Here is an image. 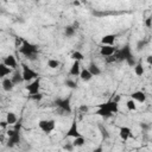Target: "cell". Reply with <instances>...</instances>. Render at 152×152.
<instances>
[{
    "mask_svg": "<svg viewBox=\"0 0 152 152\" xmlns=\"http://www.w3.org/2000/svg\"><path fill=\"white\" fill-rule=\"evenodd\" d=\"M39 88H40V78H36L34 81L30 82L27 86H26V90L28 91V95H34V94H38L39 93Z\"/></svg>",
    "mask_w": 152,
    "mask_h": 152,
    "instance_id": "cell-9",
    "label": "cell"
},
{
    "mask_svg": "<svg viewBox=\"0 0 152 152\" xmlns=\"http://www.w3.org/2000/svg\"><path fill=\"white\" fill-rule=\"evenodd\" d=\"M11 72H12V69H11V68L6 66L4 63L0 64V77H1V78H5V77L8 76Z\"/></svg>",
    "mask_w": 152,
    "mask_h": 152,
    "instance_id": "cell-20",
    "label": "cell"
},
{
    "mask_svg": "<svg viewBox=\"0 0 152 152\" xmlns=\"http://www.w3.org/2000/svg\"><path fill=\"white\" fill-rule=\"evenodd\" d=\"M140 128L144 129V131H147V129H150V125H147V124H145V122H141V124H140Z\"/></svg>",
    "mask_w": 152,
    "mask_h": 152,
    "instance_id": "cell-36",
    "label": "cell"
},
{
    "mask_svg": "<svg viewBox=\"0 0 152 152\" xmlns=\"http://www.w3.org/2000/svg\"><path fill=\"white\" fill-rule=\"evenodd\" d=\"M63 148H64L65 151H68V152H72L74 148H75V146L72 145V142H66V144L63 146Z\"/></svg>",
    "mask_w": 152,
    "mask_h": 152,
    "instance_id": "cell-31",
    "label": "cell"
},
{
    "mask_svg": "<svg viewBox=\"0 0 152 152\" xmlns=\"http://www.w3.org/2000/svg\"><path fill=\"white\" fill-rule=\"evenodd\" d=\"M132 56H133V53H132V50H131L129 45H125L124 48L116 50V52L114 55V57H115L116 61H125V62L128 58H131Z\"/></svg>",
    "mask_w": 152,
    "mask_h": 152,
    "instance_id": "cell-6",
    "label": "cell"
},
{
    "mask_svg": "<svg viewBox=\"0 0 152 152\" xmlns=\"http://www.w3.org/2000/svg\"><path fill=\"white\" fill-rule=\"evenodd\" d=\"M71 142H72V145L75 146V148H76V147H82V146H84V144H86V139H84L83 135H81V137H77V138L72 139Z\"/></svg>",
    "mask_w": 152,
    "mask_h": 152,
    "instance_id": "cell-23",
    "label": "cell"
},
{
    "mask_svg": "<svg viewBox=\"0 0 152 152\" xmlns=\"http://www.w3.org/2000/svg\"><path fill=\"white\" fill-rule=\"evenodd\" d=\"M19 52L21 55H24L26 58L33 61L38 55V46L32 44V43H30V42H27V40H25V39H23L20 49H19Z\"/></svg>",
    "mask_w": 152,
    "mask_h": 152,
    "instance_id": "cell-1",
    "label": "cell"
},
{
    "mask_svg": "<svg viewBox=\"0 0 152 152\" xmlns=\"http://www.w3.org/2000/svg\"><path fill=\"white\" fill-rule=\"evenodd\" d=\"M5 120L8 122V125H15L18 122V118H17L15 113H13V112H8L6 114V119Z\"/></svg>",
    "mask_w": 152,
    "mask_h": 152,
    "instance_id": "cell-19",
    "label": "cell"
},
{
    "mask_svg": "<svg viewBox=\"0 0 152 152\" xmlns=\"http://www.w3.org/2000/svg\"><path fill=\"white\" fill-rule=\"evenodd\" d=\"M11 80L13 81L14 86H17V84H19V83L24 82V78H23V74H21V72H19V71H14L13 76L11 77Z\"/></svg>",
    "mask_w": 152,
    "mask_h": 152,
    "instance_id": "cell-22",
    "label": "cell"
},
{
    "mask_svg": "<svg viewBox=\"0 0 152 152\" xmlns=\"http://www.w3.org/2000/svg\"><path fill=\"white\" fill-rule=\"evenodd\" d=\"M91 152H103V147H102V146H99V147L94 148Z\"/></svg>",
    "mask_w": 152,
    "mask_h": 152,
    "instance_id": "cell-40",
    "label": "cell"
},
{
    "mask_svg": "<svg viewBox=\"0 0 152 152\" xmlns=\"http://www.w3.org/2000/svg\"><path fill=\"white\" fill-rule=\"evenodd\" d=\"M81 62H77V61H74L71 66H70V70H69V75L70 76H80L81 74Z\"/></svg>",
    "mask_w": 152,
    "mask_h": 152,
    "instance_id": "cell-13",
    "label": "cell"
},
{
    "mask_svg": "<svg viewBox=\"0 0 152 152\" xmlns=\"http://www.w3.org/2000/svg\"><path fill=\"white\" fill-rule=\"evenodd\" d=\"M115 38H116L115 34H112V33L104 34V36L101 38V44H102V45H114Z\"/></svg>",
    "mask_w": 152,
    "mask_h": 152,
    "instance_id": "cell-16",
    "label": "cell"
},
{
    "mask_svg": "<svg viewBox=\"0 0 152 152\" xmlns=\"http://www.w3.org/2000/svg\"><path fill=\"white\" fill-rule=\"evenodd\" d=\"M21 74H23V78H24V82H32V81H34L36 78H38V74L33 70V69H31L27 64H25V63H21Z\"/></svg>",
    "mask_w": 152,
    "mask_h": 152,
    "instance_id": "cell-3",
    "label": "cell"
},
{
    "mask_svg": "<svg viewBox=\"0 0 152 152\" xmlns=\"http://www.w3.org/2000/svg\"><path fill=\"white\" fill-rule=\"evenodd\" d=\"M145 26L147 28H152V17H148L147 19H145Z\"/></svg>",
    "mask_w": 152,
    "mask_h": 152,
    "instance_id": "cell-33",
    "label": "cell"
},
{
    "mask_svg": "<svg viewBox=\"0 0 152 152\" xmlns=\"http://www.w3.org/2000/svg\"><path fill=\"white\" fill-rule=\"evenodd\" d=\"M2 63H4L6 66L11 68V69H17V65H18V62H17V59H15V57H14L13 55H8V56L4 57Z\"/></svg>",
    "mask_w": 152,
    "mask_h": 152,
    "instance_id": "cell-12",
    "label": "cell"
},
{
    "mask_svg": "<svg viewBox=\"0 0 152 152\" xmlns=\"http://www.w3.org/2000/svg\"><path fill=\"white\" fill-rule=\"evenodd\" d=\"M80 77H81V80H82V81L88 82V81H90V80H91L94 76L90 74V71L88 70V68H84V69H82V70H81Z\"/></svg>",
    "mask_w": 152,
    "mask_h": 152,
    "instance_id": "cell-17",
    "label": "cell"
},
{
    "mask_svg": "<svg viewBox=\"0 0 152 152\" xmlns=\"http://www.w3.org/2000/svg\"><path fill=\"white\" fill-rule=\"evenodd\" d=\"M133 70H134V74L137 76H142L144 72H145V69H144V65L141 62H138L134 66H133Z\"/></svg>",
    "mask_w": 152,
    "mask_h": 152,
    "instance_id": "cell-21",
    "label": "cell"
},
{
    "mask_svg": "<svg viewBox=\"0 0 152 152\" xmlns=\"http://www.w3.org/2000/svg\"><path fill=\"white\" fill-rule=\"evenodd\" d=\"M99 128H100V131H101V135H102V138L103 139H109V133H108V131H107V128L106 127H103L102 125H100L99 126Z\"/></svg>",
    "mask_w": 152,
    "mask_h": 152,
    "instance_id": "cell-29",
    "label": "cell"
},
{
    "mask_svg": "<svg viewBox=\"0 0 152 152\" xmlns=\"http://www.w3.org/2000/svg\"><path fill=\"white\" fill-rule=\"evenodd\" d=\"M1 86H2V89H4L5 91H12L13 88H14V83H13V81H12L10 77H5V78H2V81H1Z\"/></svg>",
    "mask_w": 152,
    "mask_h": 152,
    "instance_id": "cell-15",
    "label": "cell"
},
{
    "mask_svg": "<svg viewBox=\"0 0 152 152\" xmlns=\"http://www.w3.org/2000/svg\"><path fill=\"white\" fill-rule=\"evenodd\" d=\"M89 110V107L87 104H81L80 106V112H83V113H87Z\"/></svg>",
    "mask_w": 152,
    "mask_h": 152,
    "instance_id": "cell-35",
    "label": "cell"
},
{
    "mask_svg": "<svg viewBox=\"0 0 152 152\" xmlns=\"http://www.w3.org/2000/svg\"><path fill=\"white\" fill-rule=\"evenodd\" d=\"M131 99L134 100L135 102H140V103H144L146 101V95L144 91L141 90H137V91H133L131 94Z\"/></svg>",
    "mask_w": 152,
    "mask_h": 152,
    "instance_id": "cell-14",
    "label": "cell"
},
{
    "mask_svg": "<svg viewBox=\"0 0 152 152\" xmlns=\"http://www.w3.org/2000/svg\"><path fill=\"white\" fill-rule=\"evenodd\" d=\"M72 5H74V6H80V5H81V2H80V1H74V2H72Z\"/></svg>",
    "mask_w": 152,
    "mask_h": 152,
    "instance_id": "cell-41",
    "label": "cell"
},
{
    "mask_svg": "<svg viewBox=\"0 0 152 152\" xmlns=\"http://www.w3.org/2000/svg\"><path fill=\"white\" fill-rule=\"evenodd\" d=\"M95 114L99 115V116H102V118H110L113 115L110 112H108L106 109H102V108H97L96 112H95Z\"/></svg>",
    "mask_w": 152,
    "mask_h": 152,
    "instance_id": "cell-26",
    "label": "cell"
},
{
    "mask_svg": "<svg viewBox=\"0 0 152 152\" xmlns=\"http://www.w3.org/2000/svg\"><path fill=\"white\" fill-rule=\"evenodd\" d=\"M20 127H21V124L17 122L14 128L10 129L7 132V137H8L7 146L8 147H13V146H15V145H18L20 142Z\"/></svg>",
    "mask_w": 152,
    "mask_h": 152,
    "instance_id": "cell-2",
    "label": "cell"
},
{
    "mask_svg": "<svg viewBox=\"0 0 152 152\" xmlns=\"http://www.w3.org/2000/svg\"><path fill=\"white\" fill-rule=\"evenodd\" d=\"M32 100H34V101H40L42 99H43V94L42 93H38V94H34V95H31L30 96Z\"/></svg>",
    "mask_w": 152,
    "mask_h": 152,
    "instance_id": "cell-32",
    "label": "cell"
},
{
    "mask_svg": "<svg viewBox=\"0 0 152 152\" xmlns=\"http://www.w3.org/2000/svg\"><path fill=\"white\" fill-rule=\"evenodd\" d=\"M106 61H107L108 63H113V62H116V59H115V57H114V56H110V57H106Z\"/></svg>",
    "mask_w": 152,
    "mask_h": 152,
    "instance_id": "cell-37",
    "label": "cell"
},
{
    "mask_svg": "<svg viewBox=\"0 0 152 152\" xmlns=\"http://www.w3.org/2000/svg\"><path fill=\"white\" fill-rule=\"evenodd\" d=\"M126 62H127V64H128L129 66H134V65L137 64V63H135V59H134V56H132L131 58H128Z\"/></svg>",
    "mask_w": 152,
    "mask_h": 152,
    "instance_id": "cell-34",
    "label": "cell"
},
{
    "mask_svg": "<svg viewBox=\"0 0 152 152\" xmlns=\"http://www.w3.org/2000/svg\"><path fill=\"white\" fill-rule=\"evenodd\" d=\"M119 137H120L121 140L127 141L129 138H132V131H131V128L127 127V126H121L119 128Z\"/></svg>",
    "mask_w": 152,
    "mask_h": 152,
    "instance_id": "cell-11",
    "label": "cell"
},
{
    "mask_svg": "<svg viewBox=\"0 0 152 152\" xmlns=\"http://www.w3.org/2000/svg\"><path fill=\"white\" fill-rule=\"evenodd\" d=\"M116 52V48L114 45H102L100 48V55L103 56L104 58L106 57H110V56H114Z\"/></svg>",
    "mask_w": 152,
    "mask_h": 152,
    "instance_id": "cell-10",
    "label": "cell"
},
{
    "mask_svg": "<svg viewBox=\"0 0 152 152\" xmlns=\"http://www.w3.org/2000/svg\"><path fill=\"white\" fill-rule=\"evenodd\" d=\"M88 70L90 71V74L93 75V76H99V75H101V69H100V66L97 65V64H95V63H90L89 64V66H88Z\"/></svg>",
    "mask_w": 152,
    "mask_h": 152,
    "instance_id": "cell-18",
    "label": "cell"
},
{
    "mask_svg": "<svg viewBox=\"0 0 152 152\" xmlns=\"http://www.w3.org/2000/svg\"><path fill=\"white\" fill-rule=\"evenodd\" d=\"M0 126H1V128H6V127L10 126V125H8V122H7L6 120H2V121L0 122Z\"/></svg>",
    "mask_w": 152,
    "mask_h": 152,
    "instance_id": "cell-38",
    "label": "cell"
},
{
    "mask_svg": "<svg viewBox=\"0 0 152 152\" xmlns=\"http://www.w3.org/2000/svg\"><path fill=\"white\" fill-rule=\"evenodd\" d=\"M81 135H82V134H81L80 131H78L77 122H76V120L74 119V120L71 121V125H70L69 129H68L66 133H65V137H66V138H72V139H75V138L81 137Z\"/></svg>",
    "mask_w": 152,
    "mask_h": 152,
    "instance_id": "cell-8",
    "label": "cell"
},
{
    "mask_svg": "<svg viewBox=\"0 0 152 152\" xmlns=\"http://www.w3.org/2000/svg\"><path fill=\"white\" fill-rule=\"evenodd\" d=\"M75 33H76V28L72 25H68V26L64 27V34L66 37H72Z\"/></svg>",
    "mask_w": 152,
    "mask_h": 152,
    "instance_id": "cell-24",
    "label": "cell"
},
{
    "mask_svg": "<svg viewBox=\"0 0 152 152\" xmlns=\"http://www.w3.org/2000/svg\"><path fill=\"white\" fill-rule=\"evenodd\" d=\"M38 127L46 134L51 133L56 128V121L53 119H43L38 121Z\"/></svg>",
    "mask_w": 152,
    "mask_h": 152,
    "instance_id": "cell-5",
    "label": "cell"
},
{
    "mask_svg": "<svg viewBox=\"0 0 152 152\" xmlns=\"http://www.w3.org/2000/svg\"><path fill=\"white\" fill-rule=\"evenodd\" d=\"M65 86H66L68 88H70V89H75V88L77 87L76 82H75V81H72V80H70V78L65 80Z\"/></svg>",
    "mask_w": 152,
    "mask_h": 152,
    "instance_id": "cell-30",
    "label": "cell"
},
{
    "mask_svg": "<svg viewBox=\"0 0 152 152\" xmlns=\"http://www.w3.org/2000/svg\"><path fill=\"white\" fill-rule=\"evenodd\" d=\"M48 66L50 68V69H57L59 65H61V62L58 61V59H55V58H50V59H48Z\"/></svg>",
    "mask_w": 152,
    "mask_h": 152,
    "instance_id": "cell-25",
    "label": "cell"
},
{
    "mask_svg": "<svg viewBox=\"0 0 152 152\" xmlns=\"http://www.w3.org/2000/svg\"><path fill=\"white\" fill-rule=\"evenodd\" d=\"M126 108H127L128 110H131V112L137 110V102H135L134 100H132V99L127 100V101H126Z\"/></svg>",
    "mask_w": 152,
    "mask_h": 152,
    "instance_id": "cell-28",
    "label": "cell"
},
{
    "mask_svg": "<svg viewBox=\"0 0 152 152\" xmlns=\"http://www.w3.org/2000/svg\"><path fill=\"white\" fill-rule=\"evenodd\" d=\"M70 57L72 58V61H77V62H81L84 59V55L81 51H74Z\"/></svg>",
    "mask_w": 152,
    "mask_h": 152,
    "instance_id": "cell-27",
    "label": "cell"
},
{
    "mask_svg": "<svg viewBox=\"0 0 152 152\" xmlns=\"http://www.w3.org/2000/svg\"><path fill=\"white\" fill-rule=\"evenodd\" d=\"M96 108H102V109H106V110L110 112L112 114H115V113L119 112V103H118L116 100H108L107 102L96 104Z\"/></svg>",
    "mask_w": 152,
    "mask_h": 152,
    "instance_id": "cell-7",
    "label": "cell"
},
{
    "mask_svg": "<svg viewBox=\"0 0 152 152\" xmlns=\"http://www.w3.org/2000/svg\"><path fill=\"white\" fill-rule=\"evenodd\" d=\"M71 97H63V99H57L55 101V104L57 106V108L59 109V112L65 113V114H70L71 113V103H70Z\"/></svg>",
    "mask_w": 152,
    "mask_h": 152,
    "instance_id": "cell-4",
    "label": "cell"
},
{
    "mask_svg": "<svg viewBox=\"0 0 152 152\" xmlns=\"http://www.w3.org/2000/svg\"><path fill=\"white\" fill-rule=\"evenodd\" d=\"M146 62H147V64L152 65V55H148V56L146 57Z\"/></svg>",
    "mask_w": 152,
    "mask_h": 152,
    "instance_id": "cell-39",
    "label": "cell"
}]
</instances>
